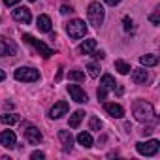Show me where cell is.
Returning <instances> with one entry per match:
<instances>
[{"label": "cell", "instance_id": "1", "mask_svg": "<svg viewBox=\"0 0 160 160\" xmlns=\"http://www.w3.org/2000/svg\"><path fill=\"white\" fill-rule=\"evenodd\" d=\"M132 113H134L136 121H139V122H154L156 121L154 108L145 100H136L132 106Z\"/></svg>", "mask_w": 160, "mask_h": 160}, {"label": "cell", "instance_id": "2", "mask_svg": "<svg viewBox=\"0 0 160 160\" xmlns=\"http://www.w3.org/2000/svg\"><path fill=\"white\" fill-rule=\"evenodd\" d=\"M87 17H89V23L96 28L102 27L104 23V17H106V10L100 2H91L89 4V10H87Z\"/></svg>", "mask_w": 160, "mask_h": 160}, {"label": "cell", "instance_id": "3", "mask_svg": "<svg viewBox=\"0 0 160 160\" xmlns=\"http://www.w3.org/2000/svg\"><path fill=\"white\" fill-rule=\"evenodd\" d=\"M23 42L30 43V45H32V47H34V49H36V51H38V53H40V55L43 57V58H49L51 55H55V51H53V49H51L49 45H45L43 42L36 40V38H34L32 34H23Z\"/></svg>", "mask_w": 160, "mask_h": 160}, {"label": "cell", "instance_id": "4", "mask_svg": "<svg viewBox=\"0 0 160 160\" xmlns=\"http://www.w3.org/2000/svg\"><path fill=\"white\" fill-rule=\"evenodd\" d=\"M66 32H68L70 38L79 40V38H83V36L87 34V25H85V21H81V19H73V21H70V23L66 25Z\"/></svg>", "mask_w": 160, "mask_h": 160}, {"label": "cell", "instance_id": "5", "mask_svg": "<svg viewBox=\"0 0 160 160\" xmlns=\"http://www.w3.org/2000/svg\"><path fill=\"white\" fill-rule=\"evenodd\" d=\"M15 79L17 81H25V83H34L40 79V72L34 70V68H27V66H21L15 70Z\"/></svg>", "mask_w": 160, "mask_h": 160}, {"label": "cell", "instance_id": "6", "mask_svg": "<svg viewBox=\"0 0 160 160\" xmlns=\"http://www.w3.org/2000/svg\"><path fill=\"white\" fill-rule=\"evenodd\" d=\"M158 147H160V143H158L156 139L139 141V143L136 145L138 152H139V154H143V156H152V154H156V152H158Z\"/></svg>", "mask_w": 160, "mask_h": 160}, {"label": "cell", "instance_id": "7", "mask_svg": "<svg viewBox=\"0 0 160 160\" xmlns=\"http://www.w3.org/2000/svg\"><path fill=\"white\" fill-rule=\"evenodd\" d=\"M17 55V45L4 38V36H0V57H15Z\"/></svg>", "mask_w": 160, "mask_h": 160}, {"label": "cell", "instance_id": "8", "mask_svg": "<svg viewBox=\"0 0 160 160\" xmlns=\"http://www.w3.org/2000/svg\"><path fill=\"white\" fill-rule=\"evenodd\" d=\"M68 92L72 96V100H75L77 104H87V92L79 87V85H68Z\"/></svg>", "mask_w": 160, "mask_h": 160}, {"label": "cell", "instance_id": "9", "mask_svg": "<svg viewBox=\"0 0 160 160\" xmlns=\"http://www.w3.org/2000/svg\"><path fill=\"white\" fill-rule=\"evenodd\" d=\"M12 15H13V19H15V21L25 23V25H28V23L32 21V13H30V10H28V8H23V6L15 8V10L12 12Z\"/></svg>", "mask_w": 160, "mask_h": 160}, {"label": "cell", "instance_id": "10", "mask_svg": "<svg viewBox=\"0 0 160 160\" xmlns=\"http://www.w3.org/2000/svg\"><path fill=\"white\" fill-rule=\"evenodd\" d=\"M23 134H25V139H27L30 145H36V143L42 141V132H40L36 126H27V128L23 130Z\"/></svg>", "mask_w": 160, "mask_h": 160}, {"label": "cell", "instance_id": "11", "mask_svg": "<svg viewBox=\"0 0 160 160\" xmlns=\"http://www.w3.org/2000/svg\"><path fill=\"white\" fill-rule=\"evenodd\" d=\"M68 109H70L68 102H57V104L51 108L49 117H51V119H60L62 115H66V113H68Z\"/></svg>", "mask_w": 160, "mask_h": 160}, {"label": "cell", "instance_id": "12", "mask_svg": "<svg viewBox=\"0 0 160 160\" xmlns=\"http://www.w3.org/2000/svg\"><path fill=\"white\" fill-rule=\"evenodd\" d=\"M0 143H2L6 149H13L17 145V138L12 130H4L2 134H0Z\"/></svg>", "mask_w": 160, "mask_h": 160}, {"label": "cell", "instance_id": "13", "mask_svg": "<svg viewBox=\"0 0 160 160\" xmlns=\"http://www.w3.org/2000/svg\"><path fill=\"white\" fill-rule=\"evenodd\" d=\"M132 79H134L136 85H145V83L149 81V73H147V70H143V68H136V70L132 72Z\"/></svg>", "mask_w": 160, "mask_h": 160}, {"label": "cell", "instance_id": "14", "mask_svg": "<svg viewBox=\"0 0 160 160\" xmlns=\"http://www.w3.org/2000/svg\"><path fill=\"white\" fill-rule=\"evenodd\" d=\"M58 139L62 141V149L68 152V151H72V145H73V138H72V134L68 132V130H60L58 132Z\"/></svg>", "mask_w": 160, "mask_h": 160}, {"label": "cell", "instance_id": "15", "mask_svg": "<svg viewBox=\"0 0 160 160\" xmlns=\"http://www.w3.org/2000/svg\"><path fill=\"white\" fill-rule=\"evenodd\" d=\"M36 27H38L40 32H51V27H53L51 17L49 15H40L38 21H36Z\"/></svg>", "mask_w": 160, "mask_h": 160}, {"label": "cell", "instance_id": "16", "mask_svg": "<svg viewBox=\"0 0 160 160\" xmlns=\"http://www.w3.org/2000/svg\"><path fill=\"white\" fill-rule=\"evenodd\" d=\"M106 111L115 119H122V115H124V108L121 104H106Z\"/></svg>", "mask_w": 160, "mask_h": 160}, {"label": "cell", "instance_id": "17", "mask_svg": "<svg viewBox=\"0 0 160 160\" xmlns=\"http://www.w3.org/2000/svg\"><path fill=\"white\" fill-rule=\"evenodd\" d=\"M94 49H96V40H85L79 45V53H83V55H91Z\"/></svg>", "mask_w": 160, "mask_h": 160}, {"label": "cell", "instance_id": "18", "mask_svg": "<svg viewBox=\"0 0 160 160\" xmlns=\"http://www.w3.org/2000/svg\"><path fill=\"white\" fill-rule=\"evenodd\" d=\"M83 117H85V113H83L81 109H77V111H73V113L70 115V126H72V128H77L79 124H81Z\"/></svg>", "mask_w": 160, "mask_h": 160}, {"label": "cell", "instance_id": "19", "mask_svg": "<svg viewBox=\"0 0 160 160\" xmlns=\"http://www.w3.org/2000/svg\"><path fill=\"white\" fill-rule=\"evenodd\" d=\"M139 62H141V66L151 68V66L158 64V57L156 55H143V57H139Z\"/></svg>", "mask_w": 160, "mask_h": 160}, {"label": "cell", "instance_id": "20", "mask_svg": "<svg viewBox=\"0 0 160 160\" xmlns=\"http://www.w3.org/2000/svg\"><path fill=\"white\" fill-rule=\"evenodd\" d=\"M77 141H79V145H83V147H92V136L89 134V132H81L77 136Z\"/></svg>", "mask_w": 160, "mask_h": 160}, {"label": "cell", "instance_id": "21", "mask_svg": "<svg viewBox=\"0 0 160 160\" xmlns=\"http://www.w3.org/2000/svg\"><path fill=\"white\" fill-rule=\"evenodd\" d=\"M100 85L104 87V89H115V77L113 75H109V73H106V75H102V79H100Z\"/></svg>", "mask_w": 160, "mask_h": 160}, {"label": "cell", "instance_id": "22", "mask_svg": "<svg viewBox=\"0 0 160 160\" xmlns=\"http://www.w3.org/2000/svg\"><path fill=\"white\" fill-rule=\"evenodd\" d=\"M115 70H117L119 73L126 75L132 68H130V64H128V62H124V60H115Z\"/></svg>", "mask_w": 160, "mask_h": 160}, {"label": "cell", "instance_id": "23", "mask_svg": "<svg viewBox=\"0 0 160 160\" xmlns=\"http://www.w3.org/2000/svg\"><path fill=\"white\" fill-rule=\"evenodd\" d=\"M0 121H2V124H10V126H12V124H15V122L19 121V117H17V115H13V113H12V115H10V113H6V115L0 117Z\"/></svg>", "mask_w": 160, "mask_h": 160}, {"label": "cell", "instance_id": "24", "mask_svg": "<svg viewBox=\"0 0 160 160\" xmlns=\"http://www.w3.org/2000/svg\"><path fill=\"white\" fill-rule=\"evenodd\" d=\"M68 77L73 79V81H83V79H85V73H83L81 70H70Z\"/></svg>", "mask_w": 160, "mask_h": 160}, {"label": "cell", "instance_id": "25", "mask_svg": "<svg viewBox=\"0 0 160 160\" xmlns=\"http://www.w3.org/2000/svg\"><path fill=\"white\" fill-rule=\"evenodd\" d=\"M87 70H89V75H91V77H98V75H100V66H98L96 62H91V64L87 66Z\"/></svg>", "mask_w": 160, "mask_h": 160}, {"label": "cell", "instance_id": "26", "mask_svg": "<svg viewBox=\"0 0 160 160\" xmlns=\"http://www.w3.org/2000/svg\"><path fill=\"white\" fill-rule=\"evenodd\" d=\"M89 126H91V130H98V132H100V128H102V121H100V119H96V117H91Z\"/></svg>", "mask_w": 160, "mask_h": 160}, {"label": "cell", "instance_id": "27", "mask_svg": "<svg viewBox=\"0 0 160 160\" xmlns=\"http://www.w3.org/2000/svg\"><path fill=\"white\" fill-rule=\"evenodd\" d=\"M30 158H32V160H42V158H45V154H43L42 151H34V152L30 154Z\"/></svg>", "mask_w": 160, "mask_h": 160}, {"label": "cell", "instance_id": "28", "mask_svg": "<svg viewBox=\"0 0 160 160\" xmlns=\"http://www.w3.org/2000/svg\"><path fill=\"white\" fill-rule=\"evenodd\" d=\"M96 94H98V100H104V98H106V94H108V89H104V87H100Z\"/></svg>", "mask_w": 160, "mask_h": 160}, {"label": "cell", "instance_id": "29", "mask_svg": "<svg viewBox=\"0 0 160 160\" xmlns=\"http://www.w3.org/2000/svg\"><path fill=\"white\" fill-rule=\"evenodd\" d=\"M122 23H124V30H130V28H132V19H130V17H124Z\"/></svg>", "mask_w": 160, "mask_h": 160}, {"label": "cell", "instance_id": "30", "mask_svg": "<svg viewBox=\"0 0 160 160\" xmlns=\"http://www.w3.org/2000/svg\"><path fill=\"white\" fill-rule=\"evenodd\" d=\"M70 12H73L72 6H66V4H64V6L60 8V13H62V15H66V13H70Z\"/></svg>", "mask_w": 160, "mask_h": 160}, {"label": "cell", "instance_id": "31", "mask_svg": "<svg viewBox=\"0 0 160 160\" xmlns=\"http://www.w3.org/2000/svg\"><path fill=\"white\" fill-rule=\"evenodd\" d=\"M92 57H94V58H100V60H102V58L106 57V53H104V51H92Z\"/></svg>", "mask_w": 160, "mask_h": 160}, {"label": "cell", "instance_id": "32", "mask_svg": "<svg viewBox=\"0 0 160 160\" xmlns=\"http://www.w3.org/2000/svg\"><path fill=\"white\" fill-rule=\"evenodd\" d=\"M149 19H151V23H152V25H158V23H160V19H158V13H152Z\"/></svg>", "mask_w": 160, "mask_h": 160}, {"label": "cell", "instance_id": "33", "mask_svg": "<svg viewBox=\"0 0 160 160\" xmlns=\"http://www.w3.org/2000/svg\"><path fill=\"white\" fill-rule=\"evenodd\" d=\"M19 2H21V0H4V4H6V6H17Z\"/></svg>", "mask_w": 160, "mask_h": 160}, {"label": "cell", "instance_id": "34", "mask_svg": "<svg viewBox=\"0 0 160 160\" xmlns=\"http://www.w3.org/2000/svg\"><path fill=\"white\" fill-rule=\"evenodd\" d=\"M104 2H106V4H109V6H117L121 0H104Z\"/></svg>", "mask_w": 160, "mask_h": 160}, {"label": "cell", "instance_id": "35", "mask_svg": "<svg viewBox=\"0 0 160 160\" xmlns=\"http://www.w3.org/2000/svg\"><path fill=\"white\" fill-rule=\"evenodd\" d=\"M4 79H6V72L0 70V81H4Z\"/></svg>", "mask_w": 160, "mask_h": 160}, {"label": "cell", "instance_id": "36", "mask_svg": "<svg viewBox=\"0 0 160 160\" xmlns=\"http://www.w3.org/2000/svg\"><path fill=\"white\" fill-rule=\"evenodd\" d=\"M30 2H36V0H30Z\"/></svg>", "mask_w": 160, "mask_h": 160}]
</instances>
